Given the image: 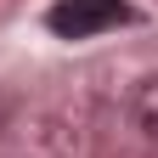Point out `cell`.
I'll return each instance as SVG.
<instances>
[{
  "label": "cell",
  "instance_id": "cell-1",
  "mask_svg": "<svg viewBox=\"0 0 158 158\" xmlns=\"http://www.w3.org/2000/svg\"><path fill=\"white\" fill-rule=\"evenodd\" d=\"M118 23H130L124 0H56L45 11V28L56 40H90V34H107Z\"/></svg>",
  "mask_w": 158,
  "mask_h": 158
},
{
  "label": "cell",
  "instance_id": "cell-2",
  "mask_svg": "<svg viewBox=\"0 0 158 158\" xmlns=\"http://www.w3.org/2000/svg\"><path fill=\"white\" fill-rule=\"evenodd\" d=\"M130 113H135V124H141L152 141H158V73H147L141 85L130 90Z\"/></svg>",
  "mask_w": 158,
  "mask_h": 158
}]
</instances>
